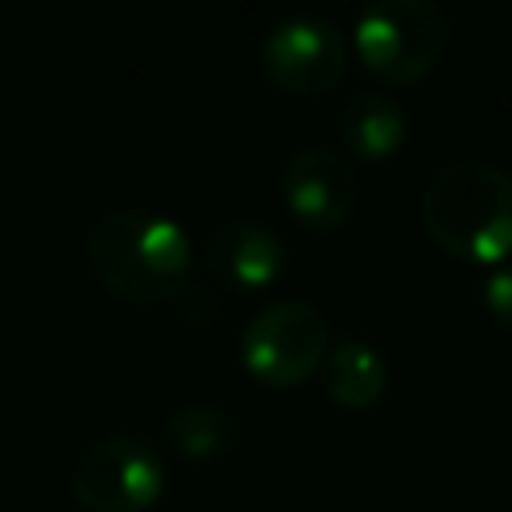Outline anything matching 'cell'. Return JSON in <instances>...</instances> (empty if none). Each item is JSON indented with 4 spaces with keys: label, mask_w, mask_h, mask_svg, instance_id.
<instances>
[{
    "label": "cell",
    "mask_w": 512,
    "mask_h": 512,
    "mask_svg": "<svg viewBox=\"0 0 512 512\" xmlns=\"http://www.w3.org/2000/svg\"><path fill=\"white\" fill-rule=\"evenodd\" d=\"M448 16L436 0H368L352 28V52L384 84H416L448 52Z\"/></svg>",
    "instance_id": "3"
},
{
    "label": "cell",
    "mask_w": 512,
    "mask_h": 512,
    "mask_svg": "<svg viewBox=\"0 0 512 512\" xmlns=\"http://www.w3.org/2000/svg\"><path fill=\"white\" fill-rule=\"evenodd\" d=\"M280 196L304 228L332 232L356 212L360 180L348 156H340L336 148L304 144L280 168Z\"/></svg>",
    "instance_id": "7"
},
{
    "label": "cell",
    "mask_w": 512,
    "mask_h": 512,
    "mask_svg": "<svg viewBox=\"0 0 512 512\" xmlns=\"http://www.w3.org/2000/svg\"><path fill=\"white\" fill-rule=\"evenodd\" d=\"M328 324L308 300H272L256 308L240 332V360L268 388H296L324 368Z\"/></svg>",
    "instance_id": "4"
},
{
    "label": "cell",
    "mask_w": 512,
    "mask_h": 512,
    "mask_svg": "<svg viewBox=\"0 0 512 512\" xmlns=\"http://www.w3.org/2000/svg\"><path fill=\"white\" fill-rule=\"evenodd\" d=\"M164 492V460L152 440L112 432L72 468V496L84 512H148Z\"/></svg>",
    "instance_id": "5"
},
{
    "label": "cell",
    "mask_w": 512,
    "mask_h": 512,
    "mask_svg": "<svg viewBox=\"0 0 512 512\" xmlns=\"http://www.w3.org/2000/svg\"><path fill=\"white\" fill-rule=\"evenodd\" d=\"M204 264L212 280L236 288V292H260L280 280L288 268V244L284 236L264 220H232L212 232L204 248Z\"/></svg>",
    "instance_id": "8"
},
{
    "label": "cell",
    "mask_w": 512,
    "mask_h": 512,
    "mask_svg": "<svg viewBox=\"0 0 512 512\" xmlns=\"http://www.w3.org/2000/svg\"><path fill=\"white\" fill-rule=\"evenodd\" d=\"M324 392L336 408H348V412H364V408H376L388 392V360L380 356L376 344L368 340H340L336 348H328L324 356Z\"/></svg>",
    "instance_id": "10"
},
{
    "label": "cell",
    "mask_w": 512,
    "mask_h": 512,
    "mask_svg": "<svg viewBox=\"0 0 512 512\" xmlns=\"http://www.w3.org/2000/svg\"><path fill=\"white\" fill-rule=\"evenodd\" d=\"M420 224L456 260L500 264L512 256V176L484 160L440 168L420 196Z\"/></svg>",
    "instance_id": "2"
},
{
    "label": "cell",
    "mask_w": 512,
    "mask_h": 512,
    "mask_svg": "<svg viewBox=\"0 0 512 512\" xmlns=\"http://www.w3.org/2000/svg\"><path fill=\"white\" fill-rule=\"evenodd\" d=\"M484 308L488 316L512 332V264H500L488 280H484Z\"/></svg>",
    "instance_id": "12"
},
{
    "label": "cell",
    "mask_w": 512,
    "mask_h": 512,
    "mask_svg": "<svg viewBox=\"0 0 512 512\" xmlns=\"http://www.w3.org/2000/svg\"><path fill=\"white\" fill-rule=\"evenodd\" d=\"M260 64L276 88L292 96H320L344 80L352 64V44L332 20L300 12L276 20L264 32Z\"/></svg>",
    "instance_id": "6"
},
{
    "label": "cell",
    "mask_w": 512,
    "mask_h": 512,
    "mask_svg": "<svg viewBox=\"0 0 512 512\" xmlns=\"http://www.w3.org/2000/svg\"><path fill=\"white\" fill-rule=\"evenodd\" d=\"M84 256L92 276L120 300L132 304H176L192 284V236L180 220L112 208L88 236Z\"/></svg>",
    "instance_id": "1"
},
{
    "label": "cell",
    "mask_w": 512,
    "mask_h": 512,
    "mask_svg": "<svg viewBox=\"0 0 512 512\" xmlns=\"http://www.w3.org/2000/svg\"><path fill=\"white\" fill-rule=\"evenodd\" d=\"M336 132H340V144H344L348 156H356L364 164H384L404 148L408 116L384 92H356L340 108Z\"/></svg>",
    "instance_id": "9"
},
{
    "label": "cell",
    "mask_w": 512,
    "mask_h": 512,
    "mask_svg": "<svg viewBox=\"0 0 512 512\" xmlns=\"http://www.w3.org/2000/svg\"><path fill=\"white\" fill-rule=\"evenodd\" d=\"M160 436L184 460H216L220 452L232 448L236 424H232V416L224 408L204 404V400H188V404L168 412Z\"/></svg>",
    "instance_id": "11"
}]
</instances>
